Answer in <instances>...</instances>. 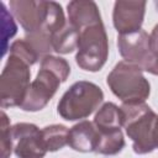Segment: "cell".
Masks as SVG:
<instances>
[{"label":"cell","instance_id":"6da1fadb","mask_svg":"<svg viewBox=\"0 0 158 158\" xmlns=\"http://www.w3.org/2000/svg\"><path fill=\"white\" fill-rule=\"evenodd\" d=\"M70 68L62 58L47 56L42 60V68L36 80L30 85L27 95L20 106L26 111L41 110L56 93L60 81H64Z\"/></svg>","mask_w":158,"mask_h":158},{"label":"cell","instance_id":"7a4b0ae2","mask_svg":"<svg viewBox=\"0 0 158 158\" xmlns=\"http://www.w3.org/2000/svg\"><path fill=\"white\" fill-rule=\"evenodd\" d=\"M123 126L133 141L136 153H147L158 147V116L149 106L141 104H125L122 107Z\"/></svg>","mask_w":158,"mask_h":158},{"label":"cell","instance_id":"3957f363","mask_svg":"<svg viewBox=\"0 0 158 158\" xmlns=\"http://www.w3.org/2000/svg\"><path fill=\"white\" fill-rule=\"evenodd\" d=\"M107 84L125 104H141L149 95V83L141 68L130 62H120L107 77Z\"/></svg>","mask_w":158,"mask_h":158},{"label":"cell","instance_id":"277c9868","mask_svg":"<svg viewBox=\"0 0 158 158\" xmlns=\"http://www.w3.org/2000/svg\"><path fill=\"white\" fill-rule=\"evenodd\" d=\"M77 63L85 70H99L107 57L106 33L101 20L78 31Z\"/></svg>","mask_w":158,"mask_h":158},{"label":"cell","instance_id":"5b68a950","mask_svg":"<svg viewBox=\"0 0 158 158\" xmlns=\"http://www.w3.org/2000/svg\"><path fill=\"white\" fill-rule=\"evenodd\" d=\"M102 91L89 81H78L63 95L58 104L59 115L68 120H79L89 116L102 101Z\"/></svg>","mask_w":158,"mask_h":158},{"label":"cell","instance_id":"8992f818","mask_svg":"<svg viewBox=\"0 0 158 158\" xmlns=\"http://www.w3.org/2000/svg\"><path fill=\"white\" fill-rule=\"evenodd\" d=\"M30 64L16 54L10 53L1 73V106H21L30 88Z\"/></svg>","mask_w":158,"mask_h":158},{"label":"cell","instance_id":"52a82bcc","mask_svg":"<svg viewBox=\"0 0 158 158\" xmlns=\"http://www.w3.org/2000/svg\"><path fill=\"white\" fill-rule=\"evenodd\" d=\"M11 139L14 152L19 158H42L47 152L42 131L32 123H16L12 126Z\"/></svg>","mask_w":158,"mask_h":158},{"label":"cell","instance_id":"ba28073f","mask_svg":"<svg viewBox=\"0 0 158 158\" xmlns=\"http://www.w3.org/2000/svg\"><path fill=\"white\" fill-rule=\"evenodd\" d=\"M118 49L121 56L130 63L138 65L147 72L152 67V52L151 41L148 35L143 30L121 35L118 37Z\"/></svg>","mask_w":158,"mask_h":158},{"label":"cell","instance_id":"9c48e42d","mask_svg":"<svg viewBox=\"0 0 158 158\" xmlns=\"http://www.w3.org/2000/svg\"><path fill=\"white\" fill-rule=\"evenodd\" d=\"M146 2L141 1H117L114 9V25L118 32L127 35L141 30L144 16Z\"/></svg>","mask_w":158,"mask_h":158},{"label":"cell","instance_id":"30bf717a","mask_svg":"<svg viewBox=\"0 0 158 158\" xmlns=\"http://www.w3.org/2000/svg\"><path fill=\"white\" fill-rule=\"evenodd\" d=\"M46 4L43 1H10V7L25 31L33 33L40 31L43 25Z\"/></svg>","mask_w":158,"mask_h":158},{"label":"cell","instance_id":"8fae6325","mask_svg":"<svg viewBox=\"0 0 158 158\" xmlns=\"http://www.w3.org/2000/svg\"><path fill=\"white\" fill-rule=\"evenodd\" d=\"M100 142V135L96 127L89 121H83L72 130L68 135V144L79 152H91L98 149Z\"/></svg>","mask_w":158,"mask_h":158},{"label":"cell","instance_id":"7c38bea8","mask_svg":"<svg viewBox=\"0 0 158 158\" xmlns=\"http://www.w3.org/2000/svg\"><path fill=\"white\" fill-rule=\"evenodd\" d=\"M69 130L62 125L47 126L42 130V137L47 151H57L60 149L64 144L68 143Z\"/></svg>","mask_w":158,"mask_h":158},{"label":"cell","instance_id":"4fadbf2b","mask_svg":"<svg viewBox=\"0 0 158 158\" xmlns=\"http://www.w3.org/2000/svg\"><path fill=\"white\" fill-rule=\"evenodd\" d=\"M1 19H2V56H5L7 51V41L16 33V25L12 19V15L7 11L6 5L1 2Z\"/></svg>","mask_w":158,"mask_h":158},{"label":"cell","instance_id":"5bb4252c","mask_svg":"<svg viewBox=\"0 0 158 158\" xmlns=\"http://www.w3.org/2000/svg\"><path fill=\"white\" fill-rule=\"evenodd\" d=\"M12 149L11 128L5 112H1V158H9Z\"/></svg>","mask_w":158,"mask_h":158},{"label":"cell","instance_id":"9a60e30c","mask_svg":"<svg viewBox=\"0 0 158 158\" xmlns=\"http://www.w3.org/2000/svg\"><path fill=\"white\" fill-rule=\"evenodd\" d=\"M149 41H151V52H152V67L149 73L158 74V25L153 28Z\"/></svg>","mask_w":158,"mask_h":158},{"label":"cell","instance_id":"2e32d148","mask_svg":"<svg viewBox=\"0 0 158 158\" xmlns=\"http://www.w3.org/2000/svg\"><path fill=\"white\" fill-rule=\"evenodd\" d=\"M154 6H156V9H157V12H158V1H156V2H154Z\"/></svg>","mask_w":158,"mask_h":158}]
</instances>
